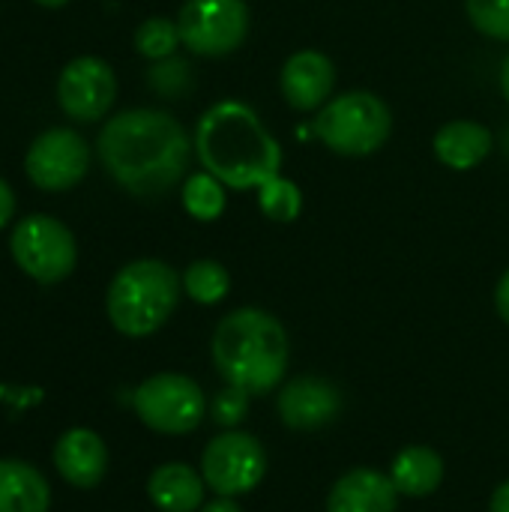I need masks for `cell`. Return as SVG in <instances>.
<instances>
[{"mask_svg":"<svg viewBox=\"0 0 509 512\" xmlns=\"http://www.w3.org/2000/svg\"><path fill=\"white\" fill-rule=\"evenodd\" d=\"M279 87L285 102L297 111L324 108L336 90V63L315 48L294 51L282 66Z\"/></svg>","mask_w":509,"mask_h":512,"instance_id":"obj_13","label":"cell"},{"mask_svg":"<svg viewBox=\"0 0 509 512\" xmlns=\"http://www.w3.org/2000/svg\"><path fill=\"white\" fill-rule=\"evenodd\" d=\"M276 408H279V417H282V423L288 429L315 432V429L330 426L339 417V411H342V393L327 378L303 375V378L288 381L279 390Z\"/></svg>","mask_w":509,"mask_h":512,"instance_id":"obj_12","label":"cell"},{"mask_svg":"<svg viewBox=\"0 0 509 512\" xmlns=\"http://www.w3.org/2000/svg\"><path fill=\"white\" fill-rule=\"evenodd\" d=\"M246 414H249V393L240 390V387H231V384H228V387L219 390V393L213 396V402H210V417H213V423L222 426V429L240 426Z\"/></svg>","mask_w":509,"mask_h":512,"instance_id":"obj_25","label":"cell"},{"mask_svg":"<svg viewBox=\"0 0 509 512\" xmlns=\"http://www.w3.org/2000/svg\"><path fill=\"white\" fill-rule=\"evenodd\" d=\"M180 45V30H177V21L171 18H147L138 30H135V48L141 57L147 60H168L174 57Z\"/></svg>","mask_w":509,"mask_h":512,"instance_id":"obj_23","label":"cell"},{"mask_svg":"<svg viewBox=\"0 0 509 512\" xmlns=\"http://www.w3.org/2000/svg\"><path fill=\"white\" fill-rule=\"evenodd\" d=\"M390 480L399 495L429 498L444 480V459L432 447H405L390 465Z\"/></svg>","mask_w":509,"mask_h":512,"instance_id":"obj_19","label":"cell"},{"mask_svg":"<svg viewBox=\"0 0 509 512\" xmlns=\"http://www.w3.org/2000/svg\"><path fill=\"white\" fill-rule=\"evenodd\" d=\"M114 96H117V78L102 57H90V54L75 57L72 63L63 66L57 78V102L78 123L102 120L111 111Z\"/></svg>","mask_w":509,"mask_h":512,"instance_id":"obj_11","label":"cell"},{"mask_svg":"<svg viewBox=\"0 0 509 512\" xmlns=\"http://www.w3.org/2000/svg\"><path fill=\"white\" fill-rule=\"evenodd\" d=\"M183 279L171 264L156 258H141L117 270L108 285L105 312L117 333L144 339L165 327L180 300Z\"/></svg>","mask_w":509,"mask_h":512,"instance_id":"obj_4","label":"cell"},{"mask_svg":"<svg viewBox=\"0 0 509 512\" xmlns=\"http://www.w3.org/2000/svg\"><path fill=\"white\" fill-rule=\"evenodd\" d=\"M267 474V453L249 432L228 429L213 438L201 456V477L219 498H240L261 486Z\"/></svg>","mask_w":509,"mask_h":512,"instance_id":"obj_9","label":"cell"},{"mask_svg":"<svg viewBox=\"0 0 509 512\" xmlns=\"http://www.w3.org/2000/svg\"><path fill=\"white\" fill-rule=\"evenodd\" d=\"M399 489L390 474L375 468H354L336 480L327 498V512H396Z\"/></svg>","mask_w":509,"mask_h":512,"instance_id":"obj_15","label":"cell"},{"mask_svg":"<svg viewBox=\"0 0 509 512\" xmlns=\"http://www.w3.org/2000/svg\"><path fill=\"white\" fill-rule=\"evenodd\" d=\"M96 147L105 171L126 192L156 198L183 180L195 144L168 111L129 108L102 126Z\"/></svg>","mask_w":509,"mask_h":512,"instance_id":"obj_1","label":"cell"},{"mask_svg":"<svg viewBox=\"0 0 509 512\" xmlns=\"http://www.w3.org/2000/svg\"><path fill=\"white\" fill-rule=\"evenodd\" d=\"M210 351L225 384L240 387L249 396L276 390L291 360V342L282 321L255 306L228 312L213 333Z\"/></svg>","mask_w":509,"mask_h":512,"instance_id":"obj_3","label":"cell"},{"mask_svg":"<svg viewBox=\"0 0 509 512\" xmlns=\"http://www.w3.org/2000/svg\"><path fill=\"white\" fill-rule=\"evenodd\" d=\"M195 156L228 189H258L282 168V147L255 108L237 99L210 105L195 126Z\"/></svg>","mask_w":509,"mask_h":512,"instance_id":"obj_2","label":"cell"},{"mask_svg":"<svg viewBox=\"0 0 509 512\" xmlns=\"http://www.w3.org/2000/svg\"><path fill=\"white\" fill-rule=\"evenodd\" d=\"M312 132L339 156H369L387 144L393 132V114L372 90H348L318 108Z\"/></svg>","mask_w":509,"mask_h":512,"instance_id":"obj_5","label":"cell"},{"mask_svg":"<svg viewBox=\"0 0 509 512\" xmlns=\"http://www.w3.org/2000/svg\"><path fill=\"white\" fill-rule=\"evenodd\" d=\"M48 480L21 459H0V512H48Z\"/></svg>","mask_w":509,"mask_h":512,"instance_id":"obj_18","label":"cell"},{"mask_svg":"<svg viewBox=\"0 0 509 512\" xmlns=\"http://www.w3.org/2000/svg\"><path fill=\"white\" fill-rule=\"evenodd\" d=\"M501 90H504V99L509 102V54L507 60H504V66H501Z\"/></svg>","mask_w":509,"mask_h":512,"instance_id":"obj_30","label":"cell"},{"mask_svg":"<svg viewBox=\"0 0 509 512\" xmlns=\"http://www.w3.org/2000/svg\"><path fill=\"white\" fill-rule=\"evenodd\" d=\"M9 252L15 264L39 285L63 282L75 270V261H78L72 231L60 219L42 216V213L24 216L15 225L9 237Z\"/></svg>","mask_w":509,"mask_h":512,"instance_id":"obj_7","label":"cell"},{"mask_svg":"<svg viewBox=\"0 0 509 512\" xmlns=\"http://www.w3.org/2000/svg\"><path fill=\"white\" fill-rule=\"evenodd\" d=\"M12 213H15V195H12L9 183L0 177V228H6V225H9Z\"/></svg>","mask_w":509,"mask_h":512,"instance_id":"obj_26","label":"cell"},{"mask_svg":"<svg viewBox=\"0 0 509 512\" xmlns=\"http://www.w3.org/2000/svg\"><path fill=\"white\" fill-rule=\"evenodd\" d=\"M39 6H51V9H57V6H66L69 0H36Z\"/></svg>","mask_w":509,"mask_h":512,"instance_id":"obj_31","label":"cell"},{"mask_svg":"<svg viewBox=\"0 0 509 512\" xmlns=\"http://www.w3.org/2000/svg\"><path fill=\"white\" fill-rule=\"evenodd\" d=\"M54 468L75 489H93L105 480L108 447L90 429H69L54 444Z\"/></svg>","mask_w":509,"mask_h":512,"instance_id":"obj_14","label":"cell"},{"mask_svg":"<svg viewBox=\"0 0 509 512\" xmlns=\"http://www.w3.org/2000/svg\"><path fill=\"white\" fill-rule=\"evenodd\" d=\"M90 168V147L75 129H48L42 132L27 156L24 171L33 186L42 192H66L84 180Z\"/></svg>","mask_w":509,"mask_h":512,"instance_id":"obj_10","label":"cell"},{"mask_svg":"<svg viewBox=\"0 0 509 512\" xmlns=\"http://www.w3.org/2000/svg\"><path fill=\"white\" fill-rule=\"evenodd\" d=\"M201 512H243L237 507V501L234 498H216V501H210L207 507H201Z\"/></svg>","mask_w":509,"mask_h":512,"instance_id":"obj_29","label":"cell"},{"mask_svg":"<svg viewBox=\"0 0 509 512\" xmlns=\"http://www.w3.org/2000/svg\"><path fill=\"white\" fill-rule=\"evenodd\" d=\"M183 291L195 303H201V306H216L219 300L228 297L231 276H228V270L219 261L201 258V261H192L186 267V273H183Z\"/></svg>","mask_w":509,"mask_h":512,"instance_id":"obj_20","label":"cell"},{"mask_svg":"<svg viewBox=\"0 0 509 512\" xmlns=\"http://www.w3.org/2000/svg\"><path fill=\"white\" fill-rule=\"evenodd\" d=\"M204 477L183 465V462H168L159 465L150 480H147V495L153 507L162 512H195L204 504Z\"/></svg>","mask_w":509,"mask_h":512,"instance_id":"obj_17","label":"cell"},{"mask_svg":"<svg viewBox=\"0 0 509 512\" xmlns=\"http://www.w3.org/2000/svg\"><path fill=\"white\" fill-rule=\"evenodd\" d=\"M180 42L198 57L234 54L249 33L246 0H186L177 15Z\"/></svg>","mask_w":509,"mask_h":512,"instance_id":"obj_8","label":"cell"},{"mask_svg":"<svg viewBox=\"0 0 509 512\" xmlns=\"http://www.w3.org/2000/svg\"><path fill=\"white\" fill-rule=\"evenodd\" d=\"M225 183H219L210 171L192 174L183 183V207L198 222H213L225 213Z\"/></svg>","mask_w":509,"mask_h":512,"instance_id":"obj_21","label":"cell"},{"mask_svg":"<svg viewBox=\"0 0 509 512\" xmlns=\"http://www.w3.org/2000/svg\"><path fill=\"white\" fill-rule=\"evenodd\" d=\"M489 512H509V480L507 483H501L498 489H495V495H492V507Z\"/></svg>","mask_w":509,"mask_h":512,"instance_id":"obj_28","label":"cell"},{"mask_svg":"<svg viewBox=\"0 0 509 512\" xmlns=\"http://www.w3.org/2000/svg\"><path fill=\"white\" fill-rule=\"evenodd\" d=\"M495 306H498V315L509 324V270L501 276V282L495 288Z\"/></svg>","mask_w":509,"mask_h":512,"instance_id":"obj_27","label":"cell"},{"mask_svg":"<svg viewBox=\"0 0 509 512\" xmlns=\"http://www.w3.org/2000/svg\"><path fill=\"white\" fill-rule=\"evenodd\" d=\"M492 132L477 120H450L435 132V156L453 171H471L492 153Z\"/></svg>","mask_w":509,"mask_h":512,"instance_id":"obj_16","label":"cell"},{"mask_svg":"<svg viewBox=\"0 0 509 512\" xmlns=\"http://www.w3.org/2000/svg\"><path fill=\"white\" fill-rule=\"evenodd\" d=\"M258 207L273 222H294L303 210V192L294 180L276 174L264 186H258Z\"/></svg>","mask_w":509,"mask_h":512,"instance_id":"obj_22","label":"cell"},{"mask_svg":"<svg viewBox=\"0 0 509 512\" xmlns=\"http://www.w3.org/2000/svg\"><path fill=\"white\" fill-rule=\"evenodd\" d=\"M471 24L498 42H509V0H465Z\"/></svg>","mask_w":509,"mask_h":512,"instance_id":"obj_24","label":"cell"},{"mask_svg":"<svg viewBox=\"0 0 509 512\" xmlns=\"http://www.w3.org/2000/svg\"><path fill=\"white\" fill-rule=\"evenodd\" d=\"M132 408L138 420L159 435H189L201 426L207 414V399L192 378L159 372L138 384V390L132 393Z\"/></svg>","mask_w":509,"mask_h":512,"instance_id":"obj_6","label":"cell"}]
</instances>
